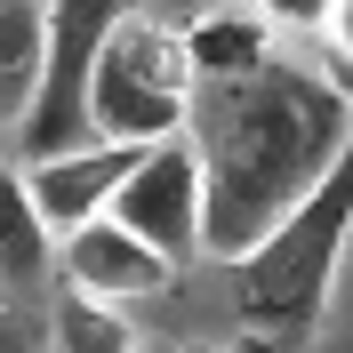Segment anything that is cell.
Here are the masks:
<instances>
[{
    "mask_svg": "<svg viewBox=\"0 0 353 353\" xmlns=\"http://www.w3.org/2000/svg\"><path fill=\"white\" fill-rule=\"evenodd\" d=\"M345 241H353V137L330 161V176L249 257H233V330H241V353H305V337L330 313Z\"/></svg>",
    "mask_w": 353,
    "mask_h": 353,
    "instance_id": "2",
    "label": "cell"
},
{
    "mask_svg": "<svg viewBox=\"0 0 353 353\" xmlns=\"http://www.w3.org/2000/svg\"><path fill=\"white\" fill-rule=\"evenodd\" d=\"M105 217H121L137 241H153L169 265L201 257V153H193V137L176 129L161 145H137L129 176L105 201Z\"/></svg>",
    "mask_w": 353,
    "mask_h": 353,
    "instance_id": "5",
    "label": "cell"
},
{
    "mask_svg": "<svg viewBox=\"0 0 353 353\" xmlns=\"http://www.w3.org/2000/svg\"><path fill=\"white\" fill-rule=\"evenodd\" d=\"M48 57V0H0V129H24Z\"/></svg>",
    "mask_w": 353,
    "mask_h": 353,
    "instance_id": "9",
    "label": "cell"
},
{
    "mask_svg": "<svg viewBox=\"0 0 353 353\" xmlns=\"http://www.w3.org/2000/svg\"><path fill=\"white\" fill-rule=\"evenodd\" d=\"M57 281L81 289V297H105V305H129V297H161L176 281V265L153 241H137L121 217H81L72 233H57Z\"/></svg>",
    "mask_w": 353,
    "mask_h": 353,
    "instance_id": "6",
    "label": "cell"
},
{
    "mask_svg": "<svg viewBox=\"0 0 353 353\" xmlns=\"http://www.w3.org/2000/svg\"><path fill=\"white\" fill-rule=\"evenodd\" d=\"M249 17H257L265 32H289V41H305V32H321L330 0H249Z\"/></svg>",
    "mask_w": 353,
    "mask_h": 353,
    "instance_id": "12",
    "label": "cell"
},
{
    "mask_svg": "<svg viewBox=\"0 0 353 353\" xmlns=\"http://www.w3.org/2000/svg\"><path fill=\"white\" fill-rule=\"evenodd\" d=\"M185 137L201 153V257H249L330 176L353 137V97L297 57L193 81Z\"/></svg>",
    "mask_w": 353,
    "mask_h": 353,
    "instance_id": "1",
    "label": "cell"
},
{
    "mask_svg": "<svg viewBox=\"0 0 353 353\" xmlns=\"http://www.w3.org/2000/svg\"><path fill=\"white\" fill-rule=\"evenodd\" d=\"M137 8H145V17H161V24H176V32H185V24H193V17H209V8H225V0H137Z\"/></svg>",
    "mask_w": 353,
    "mask_h": 353,
    "instance_id": "14",
    "label": "cell"
},
{
    "mask_svg": "<svg viewBox=\"0 0 353 353\" xmlns=\"http://www.w3.org/2000/svg\"><path fill=\"white\" fill-rule=\"evenodd\" d=\"M48 337H57V353H137V330L121 321V305L81 297V289L48 297Z\"/></svg>",
    "mask_w": 353,
    "mask_h": 353,
    "instance_id": "11",
    "label": "cell"
},
{
    "mask_svg": "<svg viewBox=\"0 0 353 353\" xmlns=\"http://www.w3.org/2000/svg\"><path fill=\"white\" fill-rule=\"evenodd\" d=\"M321 48H330V81L353 97V0H330V17H321Z\"/></svg>",
    "mask_w": 353,
    "mask_h": 353,
    "instance_id": "13",
    "label": "cell"
},
{
    "mask_svg": "<svg viewBox=\"0 0 353 353\" xmlns=\"http://www.w3.org/2000/svg\"><path fill=\"white\" fill-rule=\"evenodd\" d=\"M185 48H193V81H217V72H249L273 57V32H265L249 8H209V17L185 24Z\"/></svg>",
    "mask_w": 353,
    "mask_h": 353,
    "instance_id": "10",
    "label": "cell"
},
{
    "mask_svg": "<svg viewBox=\"0 0 353 353\" xmlns=\"http://www.w3.org/2000/svg\"><path fill=\"white\" fill-rule=\"evenodd\" d=\"M137 0H48V57H41V88L24 112V153H65L88 145V65Z\"/></svg>",
    "mask_w": 353,
    "mask_h": 353,
    "instance_id": "4",
    "label": "cell"
},
{
    "mask_svg": "<svg viewBox=\"0 0 353 353\" xmlns=\"http://www.w3.org/2000/svg\"><path fill=\"white\" fill-rule=\"evenodd\" d=\"M137 145H105V137H88V145H65V153H41L32 169H24V185H32V201H41V217L57 225V233H72L81 217H97L112 201V185L129 176Z\"/></svg>",
    "mask_w": 353,
    "mask_h": 353,
    "instance_id": "8",
    "label": "cell"
},
{
    "mask_svg": "<svg viewBox=\"0 0 353 353\" xmlns=\"http://www.w3.org/2000/svg\"><path fill=\"white\" fill-rule=\"evenodd\" d=\"M57 297V225L24 185V169L0 161V313H48Z\"/></svg>",
    "mask_w": 353,
    "mask_h": 353,
    "instance_id": "7",
    "label": "cell"
},
{
    "mask_svg": "<svg viewBox=\"0 0 353 353\" xmlns=\"http://www.w3.org/2000/svg\"><path fill=\"white\" fill-rule=\"evenodd\" d=\"M185 105H193V48H185V32L129 8L105 32L97 65H88V137L161 145V137L185 129Z\"/></svg>",
    "mask_w": 353,
    "mask_h": 353,
    "instance_id": "3",
    "label": "cell"
}]
</instances>
